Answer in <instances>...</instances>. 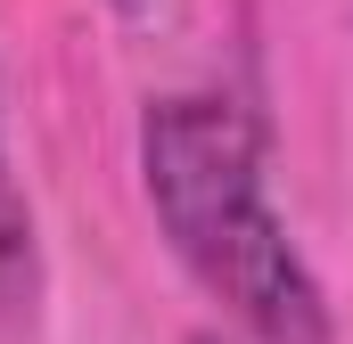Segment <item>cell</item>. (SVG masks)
I'll return each mask as SVG.
<instances>
[{
	"instance_id": "2",
	"label": "cell",
	"mask_w": 353,
	"mask_h": 344,
	"mask_svg": "<svg viewBox=\"0 0 353 344\" xmlns=\"http://www.w3.org/2000/svg\"><path fill=\"white\" fill-rule=\"evenodd\" d=\"M33 270V213H25V189L8 172V131H0V295Z\"/></svg>"
},
{
	"instance_id": "3",
	"label": "cell",
	"mask_w": 353,
	"mask_h": 344,
	"mask_svg": "<svg viewBox=\"0 0 353 344\" xmlns=\"http://www.w3.org/2000/svg\"><path fill=\"white\" fill-rule=\"evenodd\" d=\"M115 8H132V17H140V8H148V0H115Z\"/></svg>"
},
{
	"instance_id": "4",
	"label": "cell",
	"mask_w": 353,
	"mask_h": 344,
	"mask_svg": "<svg viewBox=\"0 0 353 344\" xmlns=\"http://www.w3.org/2000/svg\"><path fill=\"white\" fill-rule=\"evenodd\" d=\"M197 344H214V336H197Z\"/></svg>"
},
{
	"instance_id": "1",
	"label": "cell",
	"mask_w": 353,
	"mask_h": 344,
	"mask_svg": "<svg viewBox=\"0 0 353 344\" xmlns=\"http://www.w3.org/2000/svg\"><path fill=\"white\" fill-rule=\"evenodd\" d=\"M140 197L181 270L255 344H329V295L271 205L263 140L230 98L173 90L140 115Z\"/></svg>"
}]
</instances>
